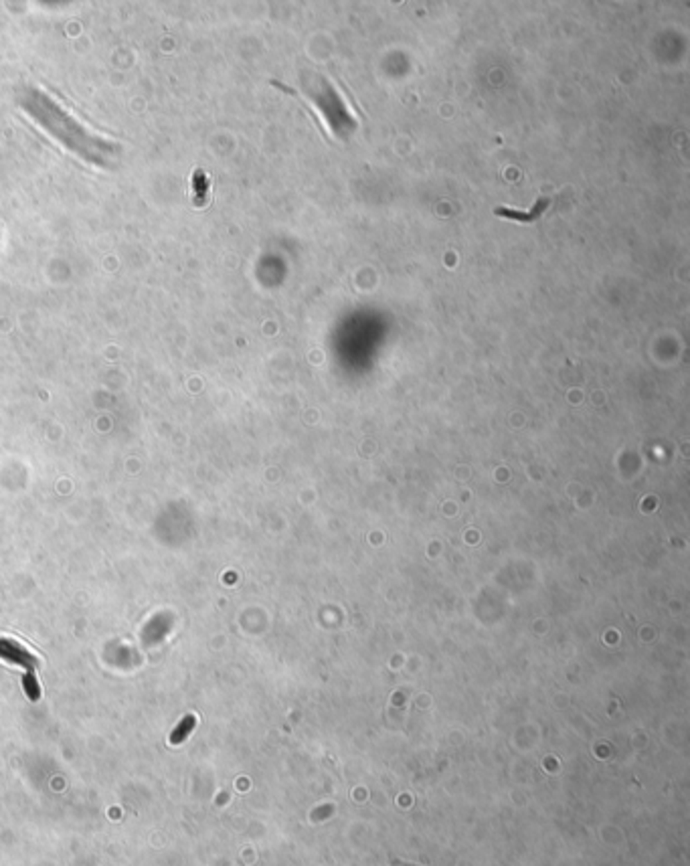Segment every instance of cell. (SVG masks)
Instances as JSON below:
<instances>
[{
    "label": "cell",
    "mask_w": 690,
    "mask_h": 866,
    "mask_svg": "<svg viewBox=\"0 0 690 866\" xmlns=\"http://www.w3.org/2000/svg\"><path fill=\"white\" fill-rule=\"evenodd\" d=\"M19 105L43 130L53 136L61 146H65L69 152H73L76 156L102 168L116 164V160L120 156V146L89 132L83 124H79L47 91L39 87H25L19 93Z\"/></svg>",
    "instance_id": "6da1fadb"
},
{
    "label": "cell",
    "mask_w": 690,
    "mask_h": 866,
    "mask_svg": "<svg viewBox=\"0 0 690 866\" xmlns=\"http://www.w3.org/2000/svg\"><path fill=\"white\" fill-rule=\"evenodd\" d=\"M0 658L6 660V662H10V664L23 666L28 672H33L37 668V658L33 656L26 648H23L19 642H15V640L0 638Z\"/></svg>",
    "instance_id": "7a4b0ae2"
},
{
    "label": "cell",
    "mask_w": 690,
    "mask_h": 866,
    "mask_svg": "<svg viewBox=\"0 0 690 866\" xmlns=\"http://www.w3.org/2000/svg\"><path fill=\"white\" fill-rule=\"evenodd\" d=\"M549 205H551V201L545 199V197H540L531 210H516L506 209V207H498V209H494V215L504 217V219H511V221H518V223H535V221H538V217L549 209Z\"/></svg>",
    "instance_id": "3957f363"
},
{
    "label": "cell",
    "mask_w": 690,
    "mask_h": 866,
    "mask_svg": "<svg viewBox=\"0 0 690 866\" xmlns=\"http://www.w3.org/2000/svg\"><path fill=\"white\" fill-rule=\"evenodd\" d=\"M193 727H195V716H184L182 721H180L179 725L175 727V731H172V735H170V743L172 745H179L182 741H186V737L191 735V731H193Z\"/></svg>",
    "instance_id": "277c9868"
},
{
    "label": "cell",
    "mask_w": 690,
    "mask_h": 866,
    "mask_svg": "<svg viewBox=\"0 0 690 866\" xmlns=\"http://www.w3.org/2000/svg\"><path fill=\"white\" fill-rule=\"evenodd\" d=\"M23 686H25L26 696H28L30 701H39V698H41V688H39V683H37L35 672H26L25 676H23Z\"/></svg>",
    "instance_id": "5b68a950"
}]
</instances>
